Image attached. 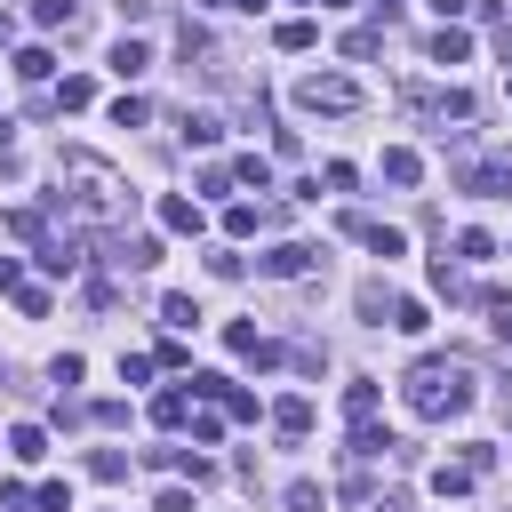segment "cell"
Returning a JSON list of instances; mask_svg holds the SVG:
<instances>
[{"instance_id": "23", "label": "cell", "mask_w": 512, "mask_h": 512, "mask_svg": "<svg viewBox=\"0 0 512 512\" xmlns=\"http://www.w3.org/2000/svg\"><path fill=\"white\" fill-rule=\"evenodd\" d=\"M256 224H272V216H264V208H248V200H232V208H224V240H248Z\"/></svg>"}, {"instance_id": "33", "label": "cell", "mask_w": 512, "mask_h": 512, "mask_svg": "<svg viewBox=\"0 0 512 512\" xmlns=\"http://www.w3.org/2000/svg\"><path fill=\"white\" fill-rule=\"evenodd\" d=\"M120 384H152V352H120Z\"/></svg>"}, {"instance_id": "6", "label": "cell", "mask_w": 512, "mask_h": 512, "mask_svg": "<svg viewBox=\"0 0 512 512\" xmlns=\"http://www.w3.org/2000/svg\"><path fill=\"white\" fill-rule=\"evenodd\" d=\"M272 432L296 448V440H312V400L304 392H288V400H272Z\"/></svg>"}, {"instance_id": "15", "label": "cell", "mask_w": 512, "mask_h": 512, "mask_svg": "<svg viewBox=\"0 0 512 512\" xmlns=\"http://www.w3.org/2000/svg\"><path fill=\"white\" fill-rule=\"evenodd\" d=\"M144 64H152V48H144V40H128V32H120V40H112V72H120V80H136V72H144Z\"/></svg>"}, {"instance_id": "30", "label": "cell", "mask_w": 512, "mask_h": 512, "mask_svg": "<svg viewBox=\"0 0 512 512\" xmlns=\"http://www.w3.org/2000/svg\"><path fill=\"white\" fill-rule=\"evenodd\" d=\"M224 416H240V424H256V392H240V384H224V400H216Z\"/></svg>"}, {"instance_id": "26", "label": "cell", "mask_w": 512, "mask_h": 512, "mask_svg": "<svg viewBox=\"0 0 512 512\" xmlns=\"http://www.w3.org/2000/svg\"><path fill=\"white\" fill-rule=\"evenodd\" d=\"M392 328H400V336H424V328H432V312H424L416 296H400V304H392Z\"/></svg>"}, {"instance_id": "10", "label": "cell", "mask_w": 512, "mask_h": 512, "mask_svg": "<svg viewBox=\"0 0 512 512\" xmlns=\"http://www.w3.org/2000/svg\"><path fill=\"white\" fill-rule=\"evenodd\" d=\"M432 288H440L448 304H464V296H480V288L464 280V264H456V256H432Z\"/></svg>"}, {"instance_id": "7", "label": "cell", "mask_w": 512, "mask_h": 512, "mask_svg": "<svg viewBox=\"0 0 512 512\" xmlns=\"http://www.w3.org/2000/svg\"><path fill=\"white\" fill-rule=\"evenodd\" d=\"M392 304H400V296H392L384 280H360V288H352V312H360L368 328H392Z\"/></svg>"}, {"instance_id": "21", "label": "cell", "mask_w": 512, "mask_h": 512, "mask_svg": "<svg viewBox=\"0 0 512 512\" xmlns=\"http://www.w3.org/2000/svg\"><path fill=\"white\" fill-rule=\"evenodd\" d=\"M272 40H280V48H288V56H304V48H312V40H320V24H312V16H288V24H280V32H272Z\"/></svg>"}, {"instance_id": "24", "label": "cell", "mask_w": 512, "mask_h": 512, "mask_svg": "<svg viewBox=\"0 0 512 512\" xmlns=\"http://www.w3.org/2000/svg\"><path fill=\"white\" fill-rule=\"evenodd\" d=\"M216 136H224V120H216V112H184V144H200V152H208Z\"/></svg>"}, {"instance_id": "43", "label": "cell", "mask_w": 512, "mask_h": 512, "mask_svg": "<svg viewBox=\"0 0 512 512\" xmlns=\"http://www.w3.org/2000/svg\"><path fill=\"white\" fill-rule=\"evenodd\" d=\"M376 16H400V0H376Z\"/></svg>"}, {"instance_id": "8", "label": "cell", "mask_w": 512, "mask_h": 512, "mask_svg": "<svg viewBox=\"0 0 512 512\" xmlns=\"http://www.w3.org/2000/svg\"><path fill=\"white\" fill-rule=\"evenodd\" d=\"M160 224H168V232H184V240H192V232H200V224H208V216H200V200H184V192H160Z\"/></svg>"}, {"instance_id": "25", "label": "cell", "mask_w": 512, "mask_h": 512, "mask_svg": "<svg viewBox=\"0 0 512 512\" xmlns=\"http://www.w3.org/2000/svg\"><path fill=\"white\" fill-rule=\"evenodd\" d=\"M456 256H464V264H488V256H496V240H488L480 224H464V232H456Z\"/></svg>"}, {"instance_id": "47", "label": "cell", "mask_w": 512, "mask_h": 512, "mask_svg": "<svg viewBox=\"0 0 512 512\" xmlns=\"http://www.w3.org/2000/svg\"><path fill=\"white\" fill-rule=\"evenodd\" d=\"M504 200H512V168H504Z\"/></svg>"}, {"instance_id": "12", "label": "cell", "mask_w": 512, "mask_h": 512, "mask_svg": "<svg viewBox=\"0 0 512 512\" xmlns=\"http://www.w3.org/2000/svg\"><path fill=\"white\" fill-rule=\"evenodd\" d=\"M184 416H192V384H176V392H160V400H152V424H160V432H176Z\"/></svg>"}, {"instance_id": "37", "label": "cell", "mask_w": 512, "mask_h": 512, "mask_svg": "<svg viewBox=\"0 0 512 512\" xmlns=\"http://www.w3.org/2000/svg\"><path fill=\"white\" fill-rule=\"evenodd\" d=\"M152 512H192V488H160V496H152Z\"/></svg>"}, {"instance_id": "28", "label": "cell", "mask_w": 512, "mask_h": 512, "mask_svg": "<svg viewBox=\"0 0 512 512\" xmlns=\"http://www.w3.org/2000/svg\"><path fill=\"white\" fill-rule=\"evenodd\" d=\"M48 64H56L48 48H16V80H48Z\"/></svg>"}, {"instance_id": "11", "label": "cell", "mask_w": 512, "mask_h": 512, "mask_svg": "<svg viewBox=\"0 0 512 512\" xmlns=\"http://www.w3.org/2000/svg\"><path fill=\"white\" fill-rule=\"evenodd\" d=\"M472 480H480V472H472L464 456H456V464H432V496H448V504H456V496H472Z\"/></svg>"}, {"instance_id": "36", "label": "cell", "mask_w": 512, "mask_h": 512, "mask_svg": "<svg viewBox=\"0 0 512 512\" xmlns=\"http://www.w3.org/2000/svg\"><path fill=\"white\" fill-rule=\"evenodd\" d=\"M16 312L24 320H48V288H16Z\"/></svg>"}, {"instance_id": "2", "label": "cell", "mask_w": 512, "mask_h": 512, "mask_svg": "<svg viewBox=\"0 0 512 512\" xmlns=\"http://www.w3.org/2000/svg\"><path fill=\"white\" fill-rule=\"evenodd\" d=\"M56 176H64V192H56V200H72V208H80V216H96V224H120V216L136 208L128 176H120V168H104L96 152H56Z\"/></svg>"}, {"instance_id": "17", "label": "cell", "mask_w": 512, "mask_h": 512, "mask_svg": "<svg viewBox=\"0 0 512 512\" xmlns=\"http://www.w3.org/2000/svg\"><path fill=\"white\" fill-rule=\"evenodd\" d=\"M232 184H248V192H272V160H264V152H240V160H232Z\"/></svg>"}, {"instance_id": "22", "label": "cell", "mask_w": 512, "mask_h": 512, "mask_svg": "<svg viewBox=\"0 0 512 512\" xmlns=\"http://www.w3.org/2000/svg\"><path fill=\"white\" fill-rule=\"evenodd\" d=\"M416 176H424V160H416L408 144H392V152H384V184H416Z\"/></svg>"}, {"instance_id": "13", "label": "cell", "mask_w": 512, "mask_h": 512, "mask_svg": "<svg viewBox=\"0 0 512 512\" xmlns=\"http://www.w3.org/2000/svg\"><path fill=\"white\" fill-rule=\"evenodd\" d=\"M32 24L40 32H80V8L72 0H32Z\"/></svg>"}, {"instance_id": "9", "label": "cell", "mask_w": 512, "mask_h": 512, "mask_svg": "<svg viewBox=\"0 0 512 512\" xmlns=\"http://www.w3.org/2000/svg\"><path fill=\"white\" fill-rule=\"evenodd\" d=\"M152 464H160V472H184V480H192V488H200V480H208V472H216V464H208V456H200V448H152Z\"/></svg>"}, {"instance_id": "39", "label": "cell", "mask_w": 512, "mask_h": 512, "mask_svg": "<svg viewBox=\"0 0 512 512\" xmlns=\"http://www.w3.org/2000/svg\"><path fill=\"white\" fill-rule=\"evenodd\" d=\"M496 56L512 64V16H496Z\"/></svg>"}, {"instance_id": "40", "label": "cell", "mask_w": 512, "mask_h": 512, "mask_svg": "<svg viewBox=\"0 0 512 512\" xmlns=\"http://www.w3.org/2000/svg\"><path fill=\"white\" fill-rule=\"evenodd\" d=\"M432 8H440V24H448V16H464V8H472V0H432Z\"/></svg>"}, {"instance_id": "27", "label": "cell", "mask_w": 512, "mask_h": 512, "mask_svg": "<svg viewBox=\"0 0 512 512\" xmlns=\"http://www.w3.org/2000/svg\"><path fill=\"white\" fill-rule=\"evenodd\" d=\"M88 472L112 488V480H128V456H120V448H96V456H88Z\"/></svg>"}, {"instance_id": "1", "label": "cell", "mask_w": 512, "mask_h": 512, "mask_svg": "<svg viewBox=\"0 0 512 512\" xmlns=\"http://www.w3.org/2000/svg\"><path fill=\"white\" fill-rule=\"evenodd\" d=\"M472 360L464 352H424L408 376H400V400H408V416H424V424H448V416H464L472 408Z\"/></svg>"}, {"instance_id": "29", "label": "cell", "mask_w": 512, "mask_h": 512, "mask_svg": "<svg viewBox=\"0 0 512 512\" xmlns=\"http://www.w3.org/2000/svg\"><path fill=\"white\" fill-rule=\"evenodd\" d=\"M144 120H152L144 96H120V104H112V128H144Z\"/></svg>"}, {"instance_id": "14", "label": "cell", "mask_w": 512, "mask_h": 512, "mask_svg": "<svg viewBox=\"0 0 512 512\" xmlns=\"http://www.w3.org/2000/svg\"><path fill=\"white\" fill-rule=\"evenodd\" d=\"M464 56H472V32L440 24V32H432V64H464Z\"/></svg>"}, {"instance_id": "4", "label": "cell", "mask_w": 512, "mask_h": 512, "mask_svg": "<svg viewBox=\"0 0 512 512\" xmlns=\"http://www.w3.org/2000/svg\"><path fill=\"white\" fill-rule=\"evenodd\" d=\"M336 232H344V240H360V248H368V256H384V264L408 248V240H400V224H376V216H360V208H344V216H336Z\"/></svg>"}, {"instance_id": "49", "label": "cell", "mask_w": 512, "mask_h": 512, "mask_svg": "<svg viewBox=\"0 0 512 512\" xmlns=\"http://www.w3.org/2000/svg\"><path fill=\"white\" fill-rule=\"evenodd\" d=\"M504 96H512V80H504Z\"/></svg>"}, {"instance_id": "42", "label": "cell", "mask_w": 512, "mask_h": 512, "mask_svg": "<svg viewBox=\"0 0 512 512\" xmlns=\"http://www.w3.org/2000/svg\"><path fill=\"white\" fill-rule=\"evenodd\" d=\"M8 144H16V120H0V152H8Z\"/></svg>"}, {"instance_id": "34", "label": "cell", "mask_w": 512, "mask_h": 512, "mask_svg": "<svg viewBox=\"0 0 512 512\" xmlns=\"http://www.w3.org/2000/svg\"><path fill=\"white\" fill-rule=\"evenodd\" d=\"M88 424H104V432H120V424H128V400H96V408H88Z\"/></svg>"}, {"instance_id": "18", "label": "cell", "mask_w": 512, "mask_h": 512, "mask_svg": "<svg viewBox=\"0 0 512 512\" xmlns=\"http://www.w3.org/2000/svg\"><path fill=\"white\" fill-rule=\"evenodd\" d=\"M160 320H168V328L184 336V328H200V304H192L184 288H168V296H160Z\"/></svg>"}, {"instance_id": "44", "label": "cell", "mask_w": 512, "mask_h": 512, "mask_svg": "<svg viewBox=\"0 0 512 512\" xmlns=\"http://www.w3.org/2000/svg\"><path fill=\"white\" fill-rule=\"evenodd\" d=\"M8 32H16V24H8V16H0V48H8Z\"/></svg>"}, {"instance_id": "31", "label": "cell", "mask_w": 512, "mask_h": 512, "mask_svg": "<svg viewBox=\"0 0 512 512\" xmlns=\"http://www.w3.org/2000/svg\"><path fill=\"white\" fill-rule=\"evenodd\" d=\"M32 504H40V512H72V488H64V480H40Z\"/></svg>"}, {"instance_id": "35", "label": "cell", "mask_w": 512, "mask_h": 512, "mask_svg": "<svg viewBox=\"0 0 512 512\" xmlns=\"http://www.w3.org/2000/svg\"><path fill=\"white\" fill-rule=\"evenodd\" d=\"M288 512H320V480H288Z\"/></svg>"}, {"instance_id": "32", "label": "cell", "mask_w": 512, "mask_h": 512, "mask_svg": "<svg viewBox=\"0 0 512 512\" xmlns=\"http://www.w3.org/2000/svg\"><path fill=\"white\" fill-rule=\"evenodd\" d=\"M320 184H328V192H352V184H360V168H352V160H328V168H320Z\"/></svg>"}, {"instance_id": "48", "label": "cell", "mask_w": 512, "mask_h": 512, "mask_svg": "<svg viewBox=\"0 0 512 512\" xmlns=\"http://www.w3.org/2000/svg\"><path fill=\"white\" fill-rule=\"evenodd\" d=\"M296 8H320V0H296Z\"/></svg>"}, {"instance_id": "45", "label": "cell", "mask_w": 512, "mask_h": 512, "mask_svg": "<svg viewBox=\"0 0 512 512\" xmlns=\"http://www.w3.org/2000/svg\"><path fill=\"white\" fill-rule=\"evenodd\" d=\"M320 8H352V0H320Z\"/></svg>"}, {"instance_id": "20", "label": "cell", "mask_w": 512, "mask_h": 512, "mask_svg": "<svg viewBox=\"0 0 512 512\" xmlns=\"http://www.w3.org/2000/svg\"><path fill=\"white\" fill-rule=\"evenodd\" d=\"M8 456H16V464H40V456H48V432H40V424H16V432H8Z\"/></svg>"}, {"instance_id": "3", "label": "cell", "mask_w": 512, "mask_h": 512, "mask_svg": "<svg viewBox=\"0 0 512 512\" xmlns=\"http://www.w3.org/2000/svg\"><path fill=\"white\" fill-rule=\"evenodd\" d=\"M368 96H360V80L352 72H304L296 80V112H328V120H344V112H360Z\"/></svg>"}, {"instance_id": "5", "label": "cell", "mask_w": 512, "mask_h": 512, "mask_svg": "<svg viewBox=\"0 0 512 512\" xmlns=\"http://www.w3.org/2000/svg\"><path fill=\"white\" fill-rule=\"evenodd\" d=\"M256 272H264V280H304V272H320V248H312V240H280V248L256 256Z\"/></svg>"}, {"instance_id": "41", "label": "cell", "mask_w": 512, "mask_h": 512, "mask_svg": "<svg viewBox=\"0 0 512 512\" xmlns=\"http://www.w3.org/2000/svg\"><path fill=\"white\" fill-rule=\"evenodd\" d=\"M368 512H408V496H376V504H368Z\"/></svg>"}, {"instance_id": "46", "label": "cell", "mask_w": 512, "mask_h": 512, "mask_svg": "<svg viewBox=\"0 0 512 512\" xmlns=\"http://www.w3.org/2000/svg\"><path fill=\"white\" fill-rule=\"evenodd\" d=\"M200 8H232V0H200Z\"/></svg>"}, {"instance_id": "19", "label": "cell", "mask_w": 512, "mask_h": 512, "mask_svg": "<svg viewBox=\"0 0 512 512\" xmlns=\"http://www.w3.org/2000/svg\"><path fill=\"white\" fill-rule=\"evenodd\" d=\"M344 416H352V424L376 416V376H352V384H344Z\"/></svg>"}, {"instance_id": "38", "label": "cell", "mask_w": 512, "mask_h": 512, "mask_svg": "<svg viewBox=\"0 0 512 512\" xmlns=\"http://www.w3.org/2000/svg\"><path fill=\"white\" fill-rule=\"evenodd\" d=\"M16 280H24V264H16V256H0V296H8Z\"/></svg>"}, {"instance_id": "16", "label": "cell", "mask_w": 512, "mask_h": 512, "mask_svg": "<svg viewBox=\"0 0 512 512\" xmlns=\"http://www.w3.org/2000/svg\"><path fill=\"white\" fill-rule=\"evenodd\" d=\"M96 104V80L88 72H64V88H56V112H88Z\"/></svg>"}]
</instances>
